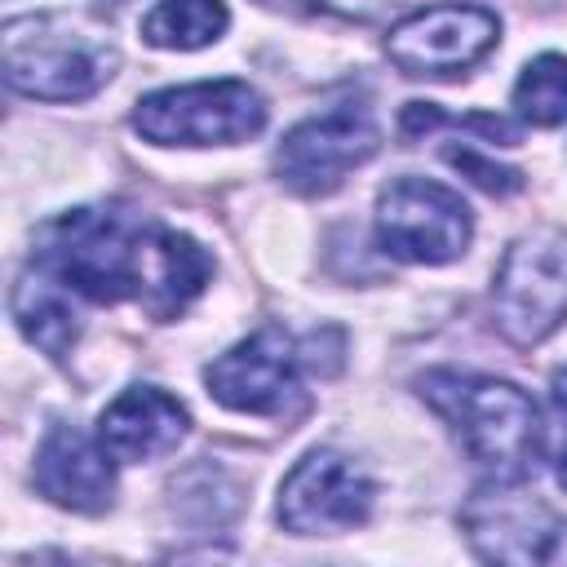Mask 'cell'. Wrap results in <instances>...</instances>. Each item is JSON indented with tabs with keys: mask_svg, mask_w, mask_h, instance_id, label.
Listing matches in <instances>:
<instances>
[{
	"mask_svg": "<svg viewBox=\"0 0 567 567\" xmlns=\"http://www.w3.org/2000/svg\"><path fill=\"white\" fill-rule=\"evenodd\" d=\"M151 230L155 221L124 204L71 208L35 235L27 266L53 275L62 288L97 306L137 301Z\"/></svg>",
	"mask_w": 567,
	"mask_h": 567,
	"instance_id": "1",
	"label": "cell"
},
{
	"mask_svg": "<svg viewBox=\"0 0 567 567\" xmlns=\"http://www.w3.org/2000/svg\"><path fill=\"white\" fill-rule=\"evenodd\" d=\"M0 62L13 93L35 102H84L111 84L120 49L102 22L75 9L18 13L0 31Z\"/></svg>",
	"mask_w": 567,
	"mask_h": 567,
	"instance_id": "2",
	"label": "cell"
},
{
	"mask_svg": "<svg viewBox=\"0 0 567 567\" xmlns=\"http://www.w3.org/2000/svg\"><path fill=\"white\" fill-rule=\"evenodd\" d=\"M416 394L443 416V425L487 470V478L523 483L532 474L545 443V425L536 403L514 381L434 368L416 381Z\"/></svg>",
	"mask_w": 567,
	"mask_h": 567,
	"instance_id": "3",
	"label": "cell"
},
{
	"mask_svg": "<svg viewBox=\"0 0 567 567\" xmlns=\"http://www.w3.org/2000/svg\"><path fill=\"white\" fill-rule=\"evenodd\" d=\"M133 128L155 146H235L266 128V97L248 80L168 84L137 97Z\"/></svg>",
	"mask_w": 567,
	"mask_h": 567,
	"instance_id": "4",
	"label": "cell"
},
{
	"mask_svg": "<svg viewBox=\"0 0 567 567\" xmlns=\"http://www.w3.org/2000/svg\"><path fill=\"white\" fill-rule=\"evenodd\" d=\"M492 319L509 346H540L567 323V235H518L492 275Z\"/></svg>",
	"mask_w": 567,
	"mask_h": 567,
	"instance_id": "5",
	"label": "cell"
},
{
	"mask_svg": "<svg viewBox=\"0 0 567 567\" xmlns=\"http://www.w3.org/2000/svg\"><path fill=\"white\" fill-rule=\"evenodd\" d=\"M465 540L487 563L567 567V518L509 478H487L461 509Z\"/></svg>",
	"mask_w": 567,
	"mask_h": 567,
	"instance_id": "6",
	"label": "cell"
},
{
	"mask_svg": "<svg viewBox=\"0 0 567 567\" xmlns=\"http://www.w3.org/2000/svg\"><path fill=\"white\" fill-rule=\"evenodd\" d=\"M474 239L470 204L430 177H394L377 195V244L412 266H447Z\"/></svg>",
	"mask_w": 567,
	"mask_h": 567,
	"instance_id": "7",
	"label": "cell"
},
{
	"mask_svg": "<svg viewBox=\"0 0 567 567\" xmlns=\"http://www.w3.org/2000/svg\"><path fill=\"white\" fill-rule=\"evenodd\" d=\"M501 40V18L483 4H430L385 31V58L412 80H452L478 66Z\"/></svg>",
	"mask_w": 567,
	"mask_h": 567,
	"instance_id": "8",
	"label": "cell"
},
{
	"mask_svg": "<svg viewBox=\"0 0 567 567\" xmlns=\"http://www.w3.org/2000/svg\"><path fill=\"white\" fill-rule=\"evenodd\" d=\"M377 146H381L377 115L359 102H341L284 133V142L275 146V177L297 195H328L359 164H368Z\"/></svg>",
	"mask_w": 567,
	"mask_h": 567,
	"instance_id": "9",
	"label": "cell"
},
{
	"mask_svg": "<svg viewBox=\"0 0 567 567\" xmlns=\"http://www.w3.org/2000/svg\"><path fill=\"white\" fill-rule=\"evenodd\" d=\"M372 501L377 483L354 456L315 447L279 483V523L292 536H341L368 523Z\"/></svg>",
	"mask_w": 567,
	"mask_h": 567,
	"instance_id": "10",
	"label": "cell"
},
{
	"mask_svg": "<svg viewBox=\"0 0 567 567\" xmlns=\"http://www.w3.org/2000/svg\"><path fill=\"white\" fill-rule=\"evenodd\" d=\"M208 394L248 416H288L301 399L297 381V346L284 328H257L252 337L235 341L204 368Z\"/></svg>",
	"mask_w": 567,
	"mask_h": 567,
	"instance_id": "11",
	"label": "cell"
},
{
	"mask_svg": "<svg viewBox=\"0 0 567 567\" xmlns=\"http://www.w3.org/2000/svg\"><path fill=\"white\" fill-rule=\"evenodd\" d=\"M115 456L106 452L102 439L75 430V425H53L40 447H35V487L44 501L71 514H106L115 505Z\"/></svg>",
	"mask_w": 567,
	"mask_h": 567,
	"instance_id": "12",
	"label": "cell"
},
{
	"mask_svg": "<svg viewBox=\"0 0 567 567\" xmlns=\"http://www.w3.org/2000/svg\"><path fill=\"white\" fill-rule=\"evenodd\" d=\"M190 430V412L159 385H128L97 416V439L120 465L168 456Z\"/></svg>",
	"mask_w": 567,
	"mask_h": 567,
	"instance_id": "13",
	"label": "cell"
},
{
	"mask_svg": "<svg viewBox=\"0 0 567 567\" xmlns=\"http://www.w3.org/2000/svg\"><path fill=\"white\" fill-rule=\"evenodd\" d=\"M213 279V257L199 239L159 226L151 230V248H146V270H142V310H151L155 319H177Z\"/></svg>",
	"mask_w": 567,
	"mask_h": 567,
	"instance_id": "14",
	"label": "cell"
},
{
	"mask_svg": "<svg viewBox=\"0 0 567 567\" xmlns=\"http://www.w3.org/2000/svg\"><path fill=\"white\" fill-rule=\"evenodd\" d=\"M13 319H18V332L31 346H40L49 359H66L71 346L80 341L75 292L35 266H27L13 284Z\"/></svg>",
	"mask_w": 567,
	"mask_h": 567,
	"instance_id": "15",
	"label": "cell"
},
{
	"mask_svg": "<svg viewBox=\"0 0 567 567\" xmlns=\"http://www.w3.org/2000/svg\"><path fill=\"white\" fill-rule=\"evenodd\" d=\"M226 27H230V9L221 0H155L142 18V40L155 49L190 53L217 44Z\"/></svg>",
	"mask_w": 567,
	"mask_h": 567,
	"instance_id": "16",
	"label": "cell"
},
{
	"mask_svg": "<svg viewBox=\"0 0 567 567\" xmlns=\"http://www.w3.org/2000/svg\"><path fill=\"white\" fill-rule=\"evenodd\" d=\"M514 111L518 120L536 124V128H554L567 124V58L563 53H540L523 66V75L514 80Z\"/></svg>",
	"mask_w": 567,
	"mask_h": 567,
	"instance_id": "17",
	"label": "cell"
},
{
	"mask_svg": "<svg viewBox=\"0 0 567 567\" xmlns=\"http://www.w3.org/2000/svg\"><path fill=\"white\" fill-rule=\"evenodd\" d=\"M261 4L306 18H337V22H377L390 9V0H261Z\"/></svg>",
	"mask_w": 567,
	"mask_h": 567,
	"instance_id": "18",
	"label": "cell"
},
{
	"mask_svg": "<svg viewBox=\"0 0 567 567\" xmlns=\"http://www.w3.org/2000/svg\"><path fill=\"white\" fill-rule=\"evenodd\" d=\"M545 447L558 487H567V368L554 372L549 381V425H545Z\"/></svg>",
	"mask_w": 567,
	"mask_h": 567,
	"instance_id": "19",
	"label": "cell"
},
{
	"mask_svg": "<svg viewBox=\"0 0 567 567\" xmlns=\"http://www.w3.org/2000/svg\"><path fill=\"white\" fill-rule=\"evenodd\" d=\"M447 164H456L461 173H470V182H478L483 190H492V195H509V190H518V173L514 168H501V164H492V159H483L478 151H470V146H461V151H447Z\"/></svg>",
	"mask_w": 567,
	"mask_h": 567,
	"instance_id": "20",
	"label": "cell"
}]
</instances>
